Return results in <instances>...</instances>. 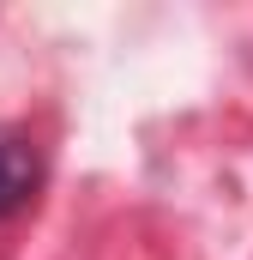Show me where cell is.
I'll return each instance as SVG.
<instances>
[{"label":"cell","mask_w":253,"mask_h":260,"mask_svg":"<svg viewBox=\"0 0 253 260\" xmlns=\"http://www.w3.org/2000/svg\"><path fill=\"white\" fill-rule=\"evenodd\" d=\"M30 188H36V157L24 145V133L0 127V218H12L30 200Z\"/></svg>","instance_id":"cell-1"}]
</instances>
